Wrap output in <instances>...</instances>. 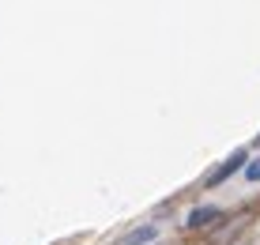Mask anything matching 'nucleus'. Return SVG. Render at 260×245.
I'll list each match as a JSON object with an SVG mask.
<instances>
[{
	"label": "nucleus",
	"instance_id": "nucleus-1",
	"mask_svg": "<svg viewBox=\"0 0 260 245\" xmlns=\"http://www.w3.org/2000/svg\"><path fill=\"white\" fill-rule=\"evenodd\" d=\"M245 162H249V155H245V151H234V155H230L226 162H222V166H219V170H211V177H208V185H211V189H219V185H222V181H230V177H234V174H238V170H245Z\"/></svg>",
	"mask_w": 260,
	"mask_h": 245
},
{
	"label": "nucleus",
	"instance_id": "nucleus-2",
	"mask_svg": "<svg viewBox=\"0 0 260 245\" xmlns=\"http://www.w3.org/2000/svg\"><path fill=\"white\" fill-rule=\"evenodd\" d=\"M219 215H222L219 207H196V211L189 215V226H192V230H200V226H211Z\"/></svg>",
	"mask_w": 260,
	"mask_h": 245
},
{
	"label": "nucleus",
	"instance_id": "nucleus-3",
	"mask_svg": "<svg viewBox=\"0 0 260 245\" xmlns=\"http://www.w3.org/2000/svg\"><path fill=\"white\" fill-rule=\"evenodd\" d=\"M155 238H158V226L147 223V226H140V230H132L121 245H147V241H155Z\"/></svg>",
	"mask_w": 260,
	"mask_h": 245
},
{
	"label": "nucleus",
	"instance_id": "nucleus-4",
	"mask_svg": "<svg viewBox=\"0 0 260 245\" xmlns=\"http://www.w3.org/2000/svg\"><path fill=\"white\" fill-rule=\"evenodd\" d=\"M245 177L249 181H260V159H249L245 162Z\"/></svg>",
	"mask_w": 260,
	"mask_h": 245
}]
</instances>
